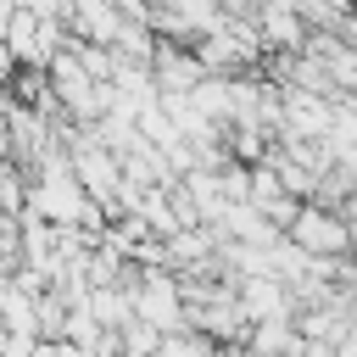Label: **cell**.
Masks as SVG:
<instances>
[{
    "label": "cell",
    "mask_w": 357,
    "mask_h": 357,
    "mask_svg": "<svg viewBox=\"0 0 357 357\" xmlns=\"http://www.w3.org/2000/svg\"><path fill=\"white\" fill-rule=\"evenodd\" d=\"M262 33H268L273 45H296V39H301V22H296V17H290V6L279 0V6H268V11H262Z\"/></svg>",
    "instance_id": "obj_5"
},
{
    "label": "cell",
    "mask_w": 357,
    "mask_h": 357,
    "mask_svg": "<svg viewBox=\"0 0 357 357\" xmlns=\"http://www.w3.org/2000/svg\"><path fill=\"white\" fill-rule=\"evenodd\" d=\"M128 296H134V318H145V324L162 329V335L178 329V318H184V290H178L173 273L151 268V273H139V284H134Z\"/></svg>",
    "instance_id": "obj_1"
},
{
    "label": "cell",
    "mask_w": 357,
    "mask_h": 357,
    "mask_svg": "<svg viewBox=\"0 0 357 357\" xmlns=\"http://www.w3.org/2000/svg\"><path fill=\"white\" fill-rule=\"evenodd\" d=\"M290 245H301L312 262L340 257V251H351V223H340V218L324 212V206H301L296 223H290Z\"/></svg>",
    "instance_id": "obj_2"
},
{
    "label": "cell",
    "mask_w": 357,
    "mask_h": 357,
    "mask_svg": "<svg viewBox=\"0 0 357 357\" xmlns=\"http://www.w3.org/2000/svg\"><path fill=\"white\" fill-rule=\"evenodd\" d=\"M240 312L245 318H257V324H284L290 318V296H284V284L279 279H245V290H240Z\"/></svg>",
    "instance_id": "obj_3"
},
{
    "label": "cell",
    "mask_w": 357,
    "mask_h": 357,
    "mask_svg": "<svg viewBox=\"0 0 357 357\" xmlns=\"http://www.w3.org/2000/svg\"><path fill=\"white\" fill-rule=\"evenodd\" d=\"M162 340H167V335H162V329H151L145 318H128V324H123V357H156V351H162Z\"/></svg>",
    "instance_id": "obj_4"
}]
</instances>
